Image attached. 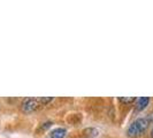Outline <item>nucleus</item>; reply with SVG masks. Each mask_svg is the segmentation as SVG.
Returning a JSON list of instances; mask_svg holds the SVG:
<instances>
[{"label": "nucleus", "instance_id": "obj_7", "mask_svg": "<svg viewBox=\"0 0 153 138\" xmlns=\"http://www.w3.org/2000/svg\"><path fill=\"white\" fill-rule=\"evenodd\" d=\"M135 100H136L135 97H130V98H127V97H126V98H123L122 97V98H120V101L123 102V104H131V102H134Z\"/></svg>", "mask_w": 153, "mask_h": 138}, {"label": "nucleus", "instance_id": "obj_9", "mask_svg": "<svg viewBox=\"0 0 153 138\" xmlns=\"http://www.w3.org/2000/svg\"><path fill=\"white\" fill-rule=\"evenodd\" d=\"M146 120L149 121V123H152L153 122V112H151L150 114L146 116Z\"/></svg>", "mask_w": 153, "mask_h": 138}, {"label": "nucleus", "instance_id": "obj_3", "mask_svg": "<svg viewBox=\"0 0 153 138\" xmlns=\"http://www.w3.org/2000/svg\"><path fill=\"white\" fill-rule=\"evenodd\" d=\"M66 135H67V130L63 128H56L51 131V134H50L51 138H65Z\"/></svg>", "mask_w": 153, "mask_h": 138}, {"label": "nucleus", "instance_id": "obj_2", "mask_svg": "<svg viewBox=\"0 0 153 138\" xmlns=\"http://www.w3.org/2000/svg\"><path fill=\"white\" fill-rule=\"evenodd\" d=\"M40 105L38 98H27L23 100L22 102V111L24 113H31L36 111Z\"/></svg>", "mask_w": 153, "mask_h": 138}, {"label": "nucleus", "instance_id": "obj_5", "mask_svg": "<svg viewBox=\"0 0 153 138\" xmlns=\"http://www.w3.org/2000/svg\"><path fill=\"white\" fill-rule=\"evenodd\" d=\"M98 134H99V131L97 130L96 128H88V129H85L83 131V136L85 138H93L96 136H98Z\"/></svg>", "mask_w": 153, "mask_h": 138}, {"label": "nucleus", "instance_id": "obj_8", "mask_svg": "<svg viewBox=\"0 0 153 138\" xmlns=\"http://www.w3.org/2000/svg\"><path fill=\"white\" fill-rule=\"evenodd\" d=\"M52 124H53L52 122H46V123H44L42 127H40V129H42V130H46V129H48V128H50Z\"/></svg>", "mask_w": 153, "mask_h": 138}, {"label": "nucleus", "instance_id": "obj_6", "mask_svg": "<svg viewBox=\"0 0 153 138\" xmlns=\"http://www.w3.org/2000/svg\"><path fill=\"white\" fill-rule=\"evenodd\" d=\"M38 99H39L40 105H42V106H45V105H47L50 101H52L53 98H52V97H47V98H46V97H43V98H38Z\"/></svg>", "mask_w": 153, "mask_h": 138}, {"label": "nucleus", "instance_id": "obj_4", "mask_svg": "<svg viewBox=\"0 0 153 138\" xmlns=\"http://www.w3.org/2000/svg\"><path fill=\"white\" fill-rule=\"evenodd\" d=\"M149 102H150V98H147V97H140L137 100V107H136L137 111H143L149 105Z\"/></svg>", "mask_w": 153, "mask_h": 138}, {"label": "nucleus", "instance_id": "obj_1", "mask_svg": "<svg viewBox=\"0 0 153 138\" xmlns=\"http://www.w3.org/2000/svg\"><path fill=\"white\" fill-rule=\"evenodd\" d=\"M149 121L146 120V117H139L135 122H132L128 128L127 135L130 138H137L142 136L146 131L147 127H149Z\"/></svg>", "mask_w": 153, "mask_h": 138}, {"label": "nucleus", "instance_id": "obj_10", "mask_svg": "<svg viewBox=\"0 0 153 138\" xmlns=\"http://www.w3.org/2000/svg\"><path fill=\"white\" fill-rule=\"evenodd\" d=\"M151 137L153 138V129H152V130H151Z\"/></svg>", "mask_w": 153, "mask_h": 138}]
</instances>
